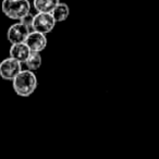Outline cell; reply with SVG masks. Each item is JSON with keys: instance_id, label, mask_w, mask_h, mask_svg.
Returning a JSON list of instances; mask_svg holds the SVG:
<instances>
[{"instance_id": "52a82bcc", "label": "cell", "mask_w": 159, "mask_h": 159, "mask_svg": "<svg viewBox=\"0 0 159 159\" xmlns=\"http://www.w3.org/2000/svg\"><path fill=\"white\" fill-rule=\"evenodd\" d=\"M31 53V49L29 48L25 43H19V44H11L9 50V55L11 58L20 61L21 63H24L25 60Z\"/></svg>"}, {"instance_id": "8fae6325", "label": "cell", "mask_w": 159, "mask_h": 159, "mask_svg": "<svg viewBox=\"0 0 159 159\" xmlns=\"http://www.w3.org/2000/svg\"><path fill=\"white\" fill-rule=\"evenodd\" d=\"M33 20H34V16L31 13V12H29V13H27L26 16H24L22 19H21L20 22H21V23H23L24 25H26V26L29 27V29L32 31V25H33Z\"/></svg>"}, {"instance_id": "30bf717a", "label": "cell", "mask_w": 159, "mask_h": 159, "mask_svg": "<svg viewBox=\"0 0 159 159\" xmlns=\"http://www.w3.org/2000/svg\"><path fill=\"white\" fill-rule=\"evenodd\" d=\"M24 63L29 70H31V71L38 70L43 63V59H42V56H40V52H37V51H31V53H30V56L27 57V59L25 60Z\"/></svg>"}, {"instance_id": "3957f363", "label": "cell", "mask_w": 159, "mask_h": 159, "mask_svg": "<svg viewBox=\"0 0 159 159\" xmlns=\"http://www.w3.org/2000/svg\"><path fill=\"white\" fill-rule=\"evenodd\" d=\"M56 24H57V22H56L51 12H37L34 16L32 31L48 34L52 32V30L56 27Z\"/></svg>"}, {"instance_id": "8992f818", "label": "cell", "mask_w": 159, "mask_h": 159, "mask_svg": "<svg viewBox=\"0 0 159 159\" xmlns=\"http://www.w3.org/2000/svg\"><path fill=\"white\" fill-rule=\"evenodd\" d=\"M47 37L46 34L39 33L36 31H31L25 39V44L29 46L31 51H37L42 52L47 47Z\"/></svg>"}, {"instance_id": "9c48e42d", "label": "cell", "mask_w": 159, "mask_h": 159, "mask_svg": "<svg viewBox=\"0 0 159 159\" xmlns=\"http://www.w3.org/2000/svg\"><path fill=\"white\" fill-rule=\"evenodd\" d=\"M51 14H52V16L55 18L57 23L64 22L69 18V16H70V8H69V6L66 3L59 2L57 5V7L52 10Z\"/></svg>"}, {"instance_id": "277c9868", "label": "cell", "mask_w": 159, "mask_h": 159, "mask_svg": "<svg viewBox=\"0 0 159 159\" xmlns=\"http://www.w3.org/2000/svg\"><path fill=\"white\" fill-rule=\"evenodd\" d=\"M22 71V63L9 57L0 62V76L6 81H12Z\"/></svg>"}, {"instance_id": "5b68a950", "label": "cell", "mask_w": 159, "mask_h": 159, "mask_svg": "<svg viewBox=\"0 0 159 159\" xmlns=\"http://www.w3.org/2000/svg\"><path fill=\"white\" fill-rule=\"evenodd\" d=\"M31 30L24 25L23 23L18 22L12 24L8 29L7 32V39L10 44H19V43H25L27 35L30 34Z\"/></svg>"}, {"instance_id": "7a4b0ae2", "label": "cell", "mask_w": 159, "mask_h": 159, "mask_svg": "<svg viewBox=\"0 0 159 159\" xmlns=\"http://www.w3.org/2000/svg\"><path fill=\"white\" fill-rule=\"evenodd\" d=\"M2 13L11 20H19L31 12V2L29 0H2Z\"/></svg>"}, {"instance_id": "6da1fadb", "label": "cell", "mask_w": 159, "mask_h": 159, "mask_svg": "<svg viewBox=\"0 0 159 159\" xmlns=\"http://www.w3.org/2000/svg\"><path fill=\"white\" fill-rule=\"evenodd\" d=\"M37 77L34 71L29 69L22 70L13 80H12V86L16 95L21 97H29L37 89Z\"/></svg>"}, {"instance_id": "ba28073f", "label": "cell", "mask_w": 159, "mask_h": 159, "mask_svg": "<svg viewBox=\"0 0 159 159\" xmlns=\"http://www.w3.org/2000/svg\"><path fill=\"white\" fill-rule=\"evenodd\" d=\"M60 0H33L34 9L37 12H52Z\"/></svg>"}]
</instances>
